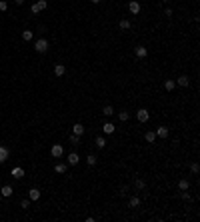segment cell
Returning a JSON list of instances; mask_svg holds the SVG:
<instances>
[{
  "mask_svg": "<svg viewBox=\"0 0 200 222\" xmlns=\"http://www.w3.org/2000/svg\"><path fill=\"white\" fill-rule=\"evenodd\" d=\"M34 50L40 52V54H44L46 50H48V40H46V38H38V40L34 42Z\"/></svg>",
  "mask_w": 200,
  "mask_h": 222,
  "instance_id": "obj_1",
  "label": "cell"
},
{
  "mask_svg": "<svg viewBox=\"0 0 200 222\" xmlns=\"http://www.w3.org/2000/svg\"><path fill=\"white\" fill-rule=\"evenodd\" d=\"M136 118H138L140 124H144V122H148V118H150V112H148L146 108H138L136 110Z\"/></svg>",
  "mask_w": 200,
  "mask_h": 222,
  "instance_id": "obj_2",
  "label": "cell"
},
{
  "mask_svg": "<svg viewBox=\"0 0 200 222\" xmlns=\"http://www.w3.org/2000/svg\"><path fill=\"white\" fill-rule=\"evenodd\" d=\"M50 154H52L54 158H62V156H64V148H62V144H54V146L50 148Z\"/></svg>",
  "mask_w": 200,
  "mask_h": 222,
  "instance_id": "obj_3",
  "label": "cell"
},
{
  "mask_svg": "<svg viewBox=\"0 0 200 222\" xmlns=\"http://www.w3.org/2000/svg\"><path fill=\"white\" fill-rule=\"evenodd\" d=\"M46 6H48V2H46V0H38L36 4H32L30 10H32V14H38V12H42Z\"/></svg>",
  "mask_w": 200,
  "mask_h": 222,
  "instance_id": "obj_4",
  "label": "cell"
},
{
  "mask_svg": "<svg viewBox=\"0 0 200 222\" xmlns=\"http://www.w3.org/2000/svg\"><path fill=\"white\" fill-rule=\"evenodd\" d=\"M78 162H80L78 152H70V154H68V166H76Z\"/></svg>",
  "mask_w": 200,
  "mask_h": 222,
  "instance_id": "obj_5",
  "label": "cell"
},
{
  "mask_svg": "<svg viewBox=\"0 0 200 222\" xmlns=\"http://www.w3.org/2000/svg\"><path fill=\"white\" fill-rule=\"evenodd\" d=\"M128 10H130V14H140V2H136V0L128 2Z\"/></svg>",
  "mask_w": 200,
  "mask_h": 222,
  "instance_id": "obj_6",
  "label": "cell"
},
{
  "mask_svg": "<svg viewBox=\"0 0 200 222\" xmlns=\"http://www.w3.org/2000/svg\"><path fill=\"white\" fill-rule=\"evenodd\" d=\"M8 156H10V150H8L6 146H0V164L8 160Z\"/></svg>",
  "mask_w": 200,
  "mask_h": 222,
  "instance_id": "obj_7",
  "label": "cell"
},
{
  "mask_svg": "<svg viewBox=\"0 0 200 222\" xmlns=\"http://www.w3.org/2000/svg\"><path fill=\"white\" fill-rule=\"evenodd\" d=\"M114 130H116V126H114L112 122H104V124H102V132H104V134H112Z\"/></svg>",
  "mask_w": 200,
  "mask_h": 222,
  "instance_id": "obj_8",
  "label": "cell"
},
{
  "mask_svg": "<svg viewBox=\"0 0 200 222\" xmlns=\"http://www.w3.org/2000/svg\"><path fill=\"white\" fill-rule=\"evenodd\" d=\"M156 136H158V138H166V136L170 134V132H168V128L166 126H158V128H156Z\"/></svg>",
  "mask_w": 200,
  "mask_h": 222,
  "instance_id": "obj_9",
  "label": "cell"
},
{
  "mask_svg": "<svg viewBox=\"0 0 200 222\" xmlns=\"http://www.w3.org/2000/svg\"><path fill=\"white\" fill-rule=\"evenodd\" d=\"M54 74H56L58 78H60V76H64V74H66V66H64V64H56V66H54Z\"/></svg>",
  "mask_w": 200,
  "mask_h": 222,
  "instance_id": "obj_10",
  "label": "cell"
},
{
  "mask_svg": "<svg viewBox=\"0 0 200 222\" xmlns=\"http://www.w3.org/2000/svg\"><path fill=\"white\" fill-rule=\"evenodd\" d=\"M12 178H16V180H20V178H22L24 176V170L22 168H20V166H16V168H12Z\"/></svg>",
  "mask_w": 200,
  "mask_h": 222,
  "instance_id": "obj_11",
  "label": "cell"
},
{
  "mask_svg": "<svg viewBox=\"0 0 200 222\" xmlns=\"http://www.w3.org/2000/svg\"><path fill=\"white\" fill-rule=\"evenodd\" d=\"M72 134H76V136H82V134H84V126L80 124V122H76V124L72 126Z\"/></svg>",
  "mask_w": 200,
  "mask_h": 222,
  "instance_id": "obj_12",
  "label": "cell"
},
{
  "mask_svg": "<svg viewBox=\"0 0 200 222\" xmlns=\"http://www.w3.org/2000/svg\"><path fill=\"white\" fill-rule=\"evenodd\" d=\"M134 54L138 58H146V54H148V50L144 48V46H136V50H134Z\"/></svg>",
  "mask_w": 200,
  "mask_h": 222,
  "instance_id": "obj_13",
  "label": "cell"
},
{
  "mask_svg": "<svg viewBox=\"0 0 200 222\" xmlns=\"http://www.w3.org/2000/svg\"><path fill=\"white\" fill-rule=\"evenodd\" d=\"M174 82H176L178 86H188V84H190V80H188V76H178V78L174 80Z\"/></svg>",
  "mask_w": 200,
  "mask_h": 222,
  "instance_id": "obj_14",
  "label": "cell"
},
{
  "mask_svg": "<svg viewBox=\"0 0 200 222\" xmlns=\"http://www.w3.org/2000/svg\"><path fill=\"white\" fill-rule=\"evenodd\" d=\"M94 146L96 148H104L106 146V138H104V136H96V138H94Z\"/></svg>",
  "mask_w": 200,
  "mask_h": 222,
  "instance_id": "obj_15",
  "label": "cell"
},
{
  "mask_svg": "<svg viewBox=\"0 0 200 222\" xmlns=\"http://www.w3.org/2000/svg\"><path fill=\"white\" fill-rule=\"evenodd\" d=\"M0 194H2V198H8V196H12V186H2L0 188Z\"/></svg>",
  "mask_w": 200,
  "mask_h": 222,
  "instance_id": "obj_16",
  "label": "cell"
},
{
  "mask_svg": "<svg viewBox=\"0 0 200 222\" xmlns=\"http://www.w3.org/2000/svg\"><path fill=\"white\" fill-rule=\"evenodd\" d=\"M118 26H120V30H130V26H132V22L126 18H122L120 22H118Z\"/></svg>",
  "mask_w": 200,
  "mask_h": 222,
  "instance_id": "obj_17",
  "label": "cell"
},
{
  "mask_svg": "<svg viewBox=\"0 0 200 222\" xmlns=\"http://www.w3.org/2000/svg\"><path fill=\"white\" fill-rule=\"evenodd\" d=\"M28 198H30V200H38V198H40V190H38V188H30V190H28Z\"/></svg>",
  "mask_w": 200,
  "mask_h": 222,
  "instance_id": "obj_18",
  "label": "cell"
},
{
  "mask_svg": "<svg viewBox=\"0 0 200 222\" xmlns=\"http://www.w3.org/2000/svg\"><path fill=\"white\" fill-rule=\"evenodd\" d=\"M54 170H56L58 174H64L66 170H68V164H64V162H58V164L54 166Z\"/></svg>",
  "mask_w": 200,
  "mask_h": 222,
  "instance_id": "obj_19",
  "label": "cell"
},
{
  "mask_svg": "<svg viewBox=\"0 0 200 222\" xmlns=\"http://www.w3.org/2000/svg\"><path fill=\"white\" fill-rule=\"evenodd\" d=\"M102 114H104V116L106 118H110V116H114V108H112V106H104V108H102Z\"/></svg>",
  "mask_w": 200,
  "mask_h": 222,
  "instance_id": "obj_20",
  "label": "cell"
},
{
  "mask_svg": "<svg viewBox=\"0 0 200 222\" xmlns=\"http://www.w3.org/2000/svg\"><path fill=\"white\" fill-rule=\"evenodd\" d=\"M128 206L130 208H138L140 206V198H138V196H132V198L128 200Z\"/></svg>",
  "mask_w": 200,
  "mask_h": 222,
  "instance_id": "obj_21",
  "label": "cell"
},
{
  "mask_svg": "<svg viewBox=\"0 0 200 222\" xmlns=\"http://www.w3.org/2000/svg\"><path fill=\"white\" fill-rule=\"evenodd\" d=\"M144 140H146V142H154V140H156V132L154 130L146 132V134H144Z\"/></svg>",
  "mask_w": 200,
  "mask_h": 222,
  "instance_id": "obj_22",
  "label": "cell"
},
{
  "mask_svg": "<svg viewBox=\"0 0 200 222\" xmlns=\"http://www.w3.org/2000/svg\"><path fill=\"white\" fill-rule=\"evenodd\" d=\"M178 188H180V190H188L190 188V182L186 180V178H182V180L178 182Z\"/></svg>",
  "mask_w": 200,
  "mask_h": 222,
  "instance_id": "obj_23",
  "label": "cell"
},
{
  "mask_svg": "<svg viewBox=\"0 0 200 222\" xmlns=\"http://www.w3.org/2000/svg\"><path fill=\"white\" fill-rule=\"evenodd\" d=\"M128 118H130V114L126 112V110H122V112H118V120H120V122H126Z\"/></svg>",
  "mask_w": 200,
  "mask_h": 222,
  "instance_id": "obj_24",
  "label": "cell"
},
{
  "mask_svg": "<svg viewBox=\"0 0 200 222\" xmlns=\"http://www.w3.org/2000/svg\"><path fill=\"white\" fill-rule=\"evenodd\" d=\"M22 38H24L26 42H30L32 38H34V32H32V30H24V32H22Z\"/></svg>",
  "mask_w": 200,
  "mask_h": 222,
  "instance_id": "obj_25",
  "label": "cell"
},
{
  "mask_svg": "<svg viewBox=\"0 0 200 222\" xmlns=\"http://www.w3.org/2000/svg\"><path fill=\"white\" fill-rule=\"evenodd\" d=\"M174 86H176V82H174V80H166V82H164V88H166L168 92H172Z\"/></svg>",
  "mask_w": 200,
  "mask_h": 222,
  "instance_id": "obj_26",
  "label": "cell"
},
{
  "mask_svg": "<svg viewBox=\"0 0 200 222\" xmlns=\"http://www.w3.org/2000/svg\"><path fill=\"white\" fill-rule=\"evenodd\" d=\"M86 164H88V166H94V164H96V156H94V154H88V156H86Z\"/></svg>",
  "mask_w": 200,
  "mask_h": 222,
  "instance_id": "obj_27",
  "label": "cell"
},
{
  "mask_svg": "<svg viewBox=\"0 0 200 222\" xmlns=\"http://www.w3.org/2000/svg\"><path fill=\"white\" fill-rule=\"evenodd\" d=\"M70 144H74V146H78V144H80V136L72 134V136H70Z\"/></svg>",
  "mask_w": 200,
  "mask_h": 222,
  "instance_id": "obj_28",
  "label": "cell"
},
{
  "mask_svg": "<svg viewBox=\"0 0 200 222\" xmlns=\"http://www.w3.org/2000/svg\"><path fill=\"white\" fill-rule=\"evenodd\" d=\"M136 188H138V190H144V188H146V182H144V180H136Z\"/></svg>",
  "mask_w": 200,
  "mask_h": 222,
  "instance_id": "obj_29",
  "label": "cell"
},
{
  "mask_svg": "<svg viewBox=\"0 0 200 222\" xmlns=\"http://www.w3.org/2000/svg\"><path fill=\"white\" fill-rule=\"evenodd\" d=\"M190 172H192V174H198V172H200V166L196 164V162H194V164L190 166Z\"/></svg>",
  "mask_w": 200,
  "mask_h": 222,
  "instance_id": "obj_30",
  "label": "cell"
},
{
  "mask_svg": "<svg viewBox=\"0 0 200 222\" xmlns=\"http://www.w3.org/2000/svg\"><path fill=\"white\" fill-rule=\"evenodd\" d=\"M6 8H8V2L6 0H0V12H6Z\"/></svg>",
  "mask_w": 200,
  "mask_h": 222,
  "instance_id": "obj_31",
  "label": "cell"
},
{
  "mask_svg": "<svg viewBox=\"0 0 200 222\" xmlns=\"http://www.w3.org/2000/svg\"><path fill=\"white\" fill-rule=\"evenodd\" d=\"M20 206H22V208H30V198H28V200H22V202H20Z\"/></svg>",
  "mask_w": 200,
  "mask_h": 222,
  "instance_id": "obj_32",
  "label": "cell"
},
{
  "mask_svg": "<svg viewBox=\"0 0 200 222\" xmlns=\"http://www.w3.org/2000/svg\"><path fill=\"white\" fill-rule=\"evenodd\" d=\"M182 198H184V200H190V198H192V196L188 194V190H182Z\"/></svg>",
  "mask_w": 200,
  "mask_h": 222,
  "instance_id": "obj_33",
  "label": "cell"
},
{
  "mask_svg": "<svg viewBox=\"0 0 200 222\" xmlns=\"http://www.w3.org/2000/svg\"><path fill=\"white\" fill-rule=\"evenodd\" d=\"M14 4H18V6H22V4H24V0H14Z\"/></svg>",
  "mask_w": 200,
  "mask_h": 222,
  "instance_id": "obj_34",
  "label": "cell"
},
{
  "mask_svg": "<svg viewBox=\"0 0 200 222\" xmlns=\"http://www.w3.org/2000/svg\"><path fill=\"white\" fill-rule=\"evenodd\" d=\"M90 2H92V4H98V2H102V0H90Z\"/></svg>",
  "mask_w": 200,
  "mask_h": 222,
  "instance_id": "obj_35",
  "label": "cell"
},
{
  "mask_svg": "<svg viewBox=\"0 0 200 222\" xmlns=\"http://www.w3.org/2000/svg\"><path fill=\"white\" fill-rule=\"evenodd\" d=\"M0 202H2V194H0Z\"/></svg>",
  "mask_w": 200,
  "mask_h": 222,
  "instance_id": "obj_36",
  "label": "cell"
}]
</instances>
